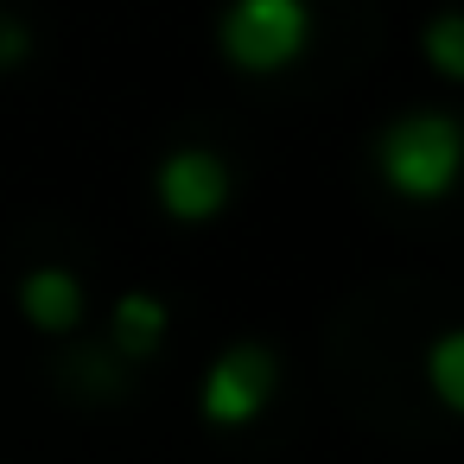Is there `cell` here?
<instances>
[{"label":"cell","mask_w":464,"mask_h":464,"mask_svg":"<svg viewBox=\"0 0 464 464\" xmlns=\"http://www.w3.org/2000/svg\"><path fill=\"white\" fill-rule=\"evenodd\" d=\"M420 52L445 83H464V14H439L420 26Z\"/></svg>","instance_id":"8"},{"label":"cell","mask_w":464,"mask_h":464,"mask_svg":"<svg viewBox=\"0 0 464 464\" xmlns=\"http://www.w3.org/2000/svg\"><path fill=\"white\" fill-rule=\"evenodd\" d=\"M229 191H236V179H229V166L210 147H172L160 160V172H153V198H160V210L172 223H210V217H223Z\"/></svg>","instance_id":"4"},{"label":"cell","mask_w":464,"mask_h":464,"mask_svg":"<svg viewBox=\"0 0 464 464\" xmlns=\"http://www.w3.org/2000/svg\"><path fill=\"white\" fill-rule=\"evenodd\" d=\"M217 45L242 77H274V71L305 58L312 7L305 0H229L217 20Z\"/></svg>","instance_id":"2"},{"label":"cell","mask_w":464,"mask_h":464,"mask_svg":"<svg viewBox=\"0 0 464 464\" xmlns=\"http://www.w3.org/2000/svg\"><path fill=\"white\" fill-rule=\"evenodd\" d=\"M20 312H26L33 331L64 337V331L83 324V280H77L71 267H33V274L20 280Z\"/></svg>","instance_id":"5"},{"label":"cell","mask_w":464,"mask_h":464,"mask_svg":"<svg viewBox=\"0 0 464 464\" xmlns=\"http://www.w3.org/2000/svg\"><path fill=\"white\" fill-rule=\"evenodd\" d=\"M274 388H280L274 350H267V343H229V350L204 369L198 413H204L210 426H223V432H242V426H255V420L267 413Z\"/></svg>","instance_id":"3"},{"label":"cell","mask_w":464,"mask_h":464,"mask_svg":"<svg viewBox=\"0 0 464 464\" xmlns=\"http://www.w3.org/2000/svg\"><path fill=\"white\" fill-rule=\"evenodd\" d=\"M375 172L407 204H439L464 179V121L445 109H407L375 140Z\"/></svg>","instance_id":"1"},{"label":"cell","mask_w":464,"mask_h":464,"mask_svg":"<svg viewBox=\"0 0 464 464\" xmlns=\"http://www.w3.org/2000/svg\"><path fill=\"white\" fill-rule=\"evenodd\" d=\"M26 58H33V33L14 14H0V71H20Z\"/></svg>","instance_id":"9"},{"label":"cell","mask_w":464,"mask_h":464,"mask_svg":"<svg viewBox=\"0 0 464 464\" xmlns=\"http://www.w3.org/2000/svg\"><path fill=\"white\" fill-rule=\"evenodd\" d=\"M426 388L439 394V407H445V413H458V420H464V324L426 343Z\"/></svg>","instance_id":"7"},{"label":"cell","mask_w":464,"mask_h":464,"mask_svg":"<svg viewBox=\"0 0 464 464\" xmlns=\"http://www.w3.org/2000/svg\"><path fill=\"white\" fill-rule=\"evenodd\" d=\"M166 331H172V312H166V299H153V293H121L115 312H109V343H115L128 362L160 356Z\"/></svg>","instance_id":"6"}]
</instances>
